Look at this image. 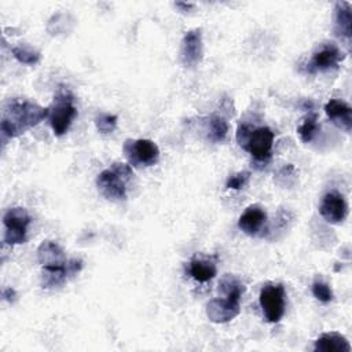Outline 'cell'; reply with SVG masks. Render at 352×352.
<instances>
[{
	"mask_svg": "<svg viewBox=\"0 0 352 352\" xmlns=\"http://www.w3.org/2000/svg\"><path fill=\"white\" fill-rule=\"evenodd\" d=\"M319 213L327 223L338 224L344 221L348 214V205L344 195L338 191L326 192L320 201Z\"/></svg>",
	"mask_w": 352,
	"mask_h": 352,
	"instance_id": "obj_11",
	"label": "cell"
},
{
	"mask_svg": "<svg viewBox=\"0 0 352 352\" xmlns=\"http://www.w3.org/2000/svg\"><path fill=\"white\" fill-rule=\"evenodd\" d=\"M241 298L224 296L213 298L206 304V316L213 323H227L238 316L241 311Z\"/></svg>",
	"mask_w": 352,
	"mask_h": 352,
	"instance_id": "obj_10",
	"label": "cell"
},
{
	"mask_svg": "<svg viewBox=\"0 0 352 352\" xmlns=\"http://www.w3.org/2000/svg\"><path fill=\"white\" fill-rule=\"evenodd\" d=\"M314 349L320 352H351V345L344 336L331 331L318 337Z\"/></svg>",
	"mask_w": 352,
	"mask_h": 352,
	"instance_id": "obj_16",
	"label": "cell"
},
{
	"mask_svg": "<svg viewBox=\"0 0 352 352\" xmlns=\"http://www.w3.org/2000/svg\"><path fill=\"white\" fill-rule=\"evenodd\" d=\"M73 100V95L66 88L59 89L54 96V100L48 107V120L54 135H65L77 116V109Z\"/></svg>",
	"mask_w": 352,
	"mask_h": 352,
	"instance_id": "obj_5",
	"label": "cell"
},
{
	"mask_svg": "<svg viewBox=\"0 0 352 352\" xmlns=\"http://www.w3.org/2000/svg\"><path fill=\"white\" fill-rule=\"evenodd\" d=\"M37 260L43 268L41 286L52 289L62 286L82 268V260L66 258L63 249L54 241H43L37 249Z\"/></svg>",
	"mask_w": 352,
	"mask_h": 352,
	"instance_id": "obj_1",
	"label": "cell"
},
{
	"mask_svg": "<svg viewBox=\"0 0 352 352\" xmlns=\"http://www.w3.org/2000/svg\"><path fill=\"white\" fill-rule=\"evenodd\" d=\"M334 33L346 41L352 36V8L348 1L336 3L334 8Z\"/></svg>",
	"mask_w": 352,
	"mask_h": 352,
	"instance_id": "obj_15",
	"label": "cell"
},
{
	"mask_svg": "<svg viewBox=\"0 0 352 352\" xmlns=\"http://www.w3.org/2000/svg\"><path fill=\"white\" fill-rule=\"evenodd\" d=\"M228 129H230V126L224 117L212 116L208 118L206 132H208V139L210 142H213V143L223 142L228 133Z\"/></svg>",
	"mask_w": 352,
	"mask_h": 352,
	"instance_id": "obj_18",
	"label": "cell"
},
{
	"mask_svg": "<svg viewBox=\"0 0 352 352\" xmlns=\"http://www.w3.org/2000/svg\"><path fill=\"white\" fill-rule=\"evenodd\" d=\"M12 55L15 56L16 60H19L23 65H36L40 60V52L36 51L34 48H32L30 45L22 44V45H16L11 50Z\"/></svg>",
	"mask_w": 352,
	"mask_h": 352,
	"instance_id": "obj_21",
	"label": "cell"
},
{
	"mask_svg": "<svg viewBox=\"0 0 352 352\" xmlns=\"http://www.w3.org/2000/svg\"><path fill=\"white\" fill-rule=\"evenodd\" d=\"M319 125H318V114L316 113H308L301 124L297 128L298 136L304 143H309L318 133Z\"/></svg>",
	"mask_w": 352,
	"mask_h": 352,
	"instance_id": "obj_19",
	"label": "cell"
},
{
	"mask_svg": "<svg viewBox=\"0 0 352 352\" xmlns=\"http://www.w3.org/2000/svg\"><path fill=\"white\" fill-rule=\"evenodd\" d=\"M133 172L129 164L114 162L110 168L102 170L96 177L99 192L109 201H124L126 198V184Z\"/></svg>",
	"mask_w": 352,
	"mask_h": 352,
	"instance_id": "obj_4",
	"label": "cell"
},
{
	"mask_svg": "<svg viewBox=\"0 0 352 352\" xmlns=\"http://www.w3.org/2000/svg\"><path fill=\"white\" fill-rule=\"evenodd\" d=\"M249 179H250V172H248V170L238 172V173L230 176L227 179L226 187L227 188H232V190H241V188H243L248 184Z\"/></svg>",
	"mask_w": 352,
	"mask_h": 352,
	"instance_id": "obj_24",
	"label": "cell"
},
{
	"mask_svg": "<svg viewBox=\"0 0 352 352\" xmlns=\"http://www.w3.org/2000/svg\"><path fill=\"white\" fill-rule=\"evenodd\" d=\"M32 219L25 208L16 206L8 209L3 216V223L6 227L4 242L7 245L23 243L26 239V230Z\"/></svg>",
	"mask_w": 352,
	"mask_h": 352,
	"instance_id": "obj_8",
	"label": "cell"
},
{
	"mask_svg": "<svg viewBox=\"0 0 352 352\" xmlns=\"http://www.w3.org/2000/svg\"><path fill=\"white\" fill-rule=\"evenodd\" d=\"M122 151L131 166H151L160 158V148L150 139H126Z\"/></svg>",
	"mask_w": 352,
	"mask_h": 352,
	"instance_id": "obj_7",
	"label": "cell"
},
{
	"mask_svg": "<svg viewBox=\"0 0 352 352\" xmlns=\"http://www.w3.org/2000/svg\"><path fill=\"white\" fill-rule=\"evenodd\" d=\"M324 111L327 117L340 128L345 129L346 132L352 128V109L349 104L340 99H330L324 104Z\"/></svg>",
	"mask_w": 352,
	"mask_h": 352,
	"instance_id": "obj_14",
	"label": "cell"
},
{
	"mask_svg": "<svg viewBox=\"0 0 352 352\" xmlns=\"http://www.w3.org/2000/svg\"><path fill=\"white\" fill-rule=\"evenodd\" d=\"M3 297H4V300H7V301L12 302V301L15 300V297H16V293H15V290H14V289L7 287V289H4V290H3Z\"/></svg>",
	"mask_w": 352,
	"mask_h": 352,
	"instance_id": "obj_25",
	"label": "cell"
},
{
	"mask_svg": "<svg viewBox=\"0 0 352 352\" xmlns=\"http://www.w3.org/2000/svg\"><path fill=\"white\" fill-rule=\"evenodd\" d=\"M312 294L320 302H330L333 300V292L330 286L323 280H315L312 283Z\"/></svg>",
	"mask_w": 352,
	"mask_h": 352,
	"instance_id": "obj_23",
	"label": "cell"
},
{
	"mask_svg": "<svg viewBox=\"0 0 352 352\" xmlns=\"http://www.w3.org/2000/svg\"><path fill=\"white\" fill-rule=\"evenodd\" d=\"M175 6H176L177 8H182V11H183V12L190 11V10L194 7V4H191V3H176Z\"/></svg>",
	"mask_w": 352,
	"mask_h": 352,
	"instance_id": "obj_26",
	"label": "cell"
},
{
	"mask_svg": "<svg viewBox=\"0 0 352 352\" xmlns=\"http://www.w3.org/2000/svg\"><path fill=\"white\" fill-rule=\"evenodd\" d=\"M190 275L198 282H208L216 276L217 268L212 260L192 258L190 261Z\"/></svg>",
	"mask_w": 352,
	"mask_h": 352,
	"instance_id": "obj_17",
	"label": "cell"
},
{
	"mask_svg": "<svg viewBox=\"0 0 352 352\" xmlns=\"http://www.w3.org/2000/svg\"><path fill=\"white\" fill-rule=\"evenodd\" d=\"M267 223V213L260 205H250L239 216L238 227L246 235L256 236L258 235Z\"/></svg>",
	"mask_w": 352,
	"mask_h": 352,
	"instance_id": "obj_13",
	"label": "cell"
},
{
	"mask_svg": "<svg viewBox=\"0 0 352 352\" xmlns=\"http://www.w3.org/2000/svg\"><path fill=\"white\" fill-rule=\"evenodd\" d=\"M246 287L245 285L235 278L234 275H224L219 282V292L223 293V296H231L241 298L245 293Z\"/></svg>",
	"mask_w": 352,
	"mask_h": 352,
	"instance_id": "obj_20",
	"label": "cell"
},
{
	"mask_svg": "<svg viewBox=\"0 0 352 352\" xmlns=\"http://www.w3.org/2000/svg\"><path fill=\"white\" fill-rule=\"evenodd\" d=\"M344 58H345L344 52L334 43H327L322 45V48L312 55L311 60L307 63L305 70L309 74L327 72L330 69H336Z\"/></svg>",
	"mask_w": 352,
	"mask_h": 352,
	"instance_id": "obj_9",
	"label": "cell"
},
{
	"mask_svg": "<svg viewBox=\"0 0 352 352\" xmlns=\"http://www.w3.org/2000/svg\"><path fill=\"white\" fill-rule=\"evenodd\" d=\"M48 117V107H41L29 100H10L3 110L1 136L3 140L22 135Z\"/></svg>",
	"mask_w": 352,
	"mask_h": 352,
	"instance_id": "obj_2",
	"label": "cell"
},
{
	"mask_svg": "<svg viewBox=\"0 0 352 352\" xmlns=\"http://www.w3.org/2000/svg\"><path fill=\"white\" fill-rule=\"evenodd\" d=\"M117 121H118L117 116L100 113L95 117V126L100 133L107 135V133H111L117 128Z\"/></svg>",
	"mask_w": 352,
	"mask_h": 352,
	"instance_id": "obj_22",
	"label": "cell"
},
{
	"mask_svg": "<svg viewBox=\"0 0 352 352\" xmlns=\"http://www.w3.org/2000/svg\"><path fill=\"white\" fill-rule=\"evenodd\" d=\"M260 307L267 322L276 323L282 319L286 307V292L280 283H267L260 290Z\"/></svg>",
	"mask_w": 352,
	"mask_h": 352,
	"instance_id": "obj_6",
	"label": "cell"
},
{
	"mask_svg": "<svg viewBox=\"0 0 352 352\" xmlns=\"http://www.w3.org/2000/svg\"><path fill=\"white\" fill-rule=\"evenodd\" d=\"M204 45H202V30L191 29L188 30L180 45V60L186 67H194L202 60Z\"/></svg>",
	"mask_w": 352,
	"mask_h": 352,
	"instance_id": "obj_12",
	"label": "cell"
},
{
	"mask_svg": "<svg viewBox=\"0 0 352 352\" xmlns=\"http://www.w3.org/2000/svg\"><path fill=\"white\" fill-rule=\"evenodd\" d=\"M274 138L272 129L265 125L253 128L249 124H241L236 129L238 144L260 162H265L271 158Z\"/></svg>",
	"mask_w": 352,
	"mask_h": 352,
	"instance_id": "obj_3",
	"label": "cell"
}]
</instances>
